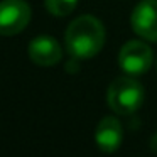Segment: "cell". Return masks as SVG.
<instances>
[{"mask_svg":"<svg viewBox=\"0 0 157 157\" xmlns=\"http://www.w3.org/2000/svg\"><path fill=\"white\" fill-rule=\"evenodd\" d=\"M118 63L120 68L128 75H144L152 64V49L142 41H128L120 49Z\"/></svg>","mask_w":157,"mask_h":157,"instance_id":"4","label":"cell"},{"mask_svg":"<svg viewBox=\"0 0 157 157\" xmlns=\"http://www.w3.org/2000/svg\"><path fill=\"white\" fill-rule=\"evenodd\" d=\"M122 123L115 117H105L98 122L95 130V142L105 154H113L122 145Z\"/></svg>","mask_w":157,"mask_h":157,"instance_id":"7","label":"cell"},{"mask_svg":"<svg viewBox=\"0 0 157 157\" xmlns=\"http://www.w3.org/2000/svg\"><path fill=\"white\" fill-rule=\"evenodd\" d=\"M150 147H152L154 152H157V133H154L152 139H150Z\"/></svg>","mask_w":157,"mask_h":157,"instance_id":"9","label":"cell"},{"mask_svg":"<svg viewBox=\"0 0 157 157\" xmlns=\"http://www.w3.org/2000/svg\"><path fill=\"white\" fill-rule=\"evenodd\" d=\"M31 7L25 0L0 2V34L15 36L27 27L31 21Z\"/></svg>","mask_w":157,"mask_h":157,"instance_id":"3","label":"cell"},{"mask_svg":"<svg viewBox=\"0 0 157 157\" xmlns=\"http://www.w3.org/2000/svg\"><path fill=\"white\" fill-rule=\"evenodd\" d=\"M46 9L56 17H64L75 10L78 0H44Z\"/></svg>","mask_w":157,"mask_h":157,"instance_id":"8","label":"cell"},{"mask_svg":"<svg viewBox=\"0 0 157 157\" xmlns=\"http://www.w3.org/2000/svg\"><path fill=\"white\" fill-rule=\"evenodd\" d=\"M64 41L75 59H91L105 44V27L93 15H81L68 25Z\"/></svg>","mask_w":157,"mask_h":157,"instance_id":"1","label":"cell"},{"mask_svg":"<svg viewBox=\"0 0 157 157\" xmlns=\"http://www.w3.org/2000/svg\"><path fill=\"white\" fill-rule=\"evenodd\" d=\"M130 21L137 36L157 42V0H142L133 9Z\"/></svg>","mask_w":157,"mask_h":157,"instance_id":"5","label":"cell"},{"mask_svg":"<svg viewBox=\"0 0 157 157\" xmlns=\"http://www.w3.org/2000/svg\"><path fill=\"white\" fill-rule=\"evenodd\" d=\"M61 46L54 37L39 36L29 44V58L37 66H54L61 61Z\"/></svg>","mask_w":157,"mask_h":157,"instance_id":"6","label":"cell"},{"mask_svg":"<svg viewBox=\"0 0 157 157\" xmlns=\"http://www.w3.org/2000/svg\"><path fill=\"white\" fill-rule=\"evenodd\" d=\"M108 106L118 115H130L137 112L144 101V88L133 78H117L110 83L106 91Z\"/></svg>","mask_w":157,"mask_h":157,"instance_id":"2","label":"cell"}]
</instances>
